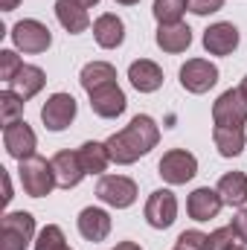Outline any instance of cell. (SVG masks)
Returning a JSON list of instances; mask_svg holds the SVG:
<instances>
[{
	"label": "cell",
	"mask_w": 247,
	"mask_h": 250,
	"mask_svg": "<svg viewBox=\"0 0 247 250\" xmlns=\"http://www.w3.org/2000/svg\"><path fill=\"white\" fill-rule=\"evenodd\" d=\"M157 143H160V128H157V123L148 114H137L123 131H117V134H111L105 140V146L111 151V163H120V166L137 163Z\"/></svg>",
	"instance_id": "1"
},
{
	"label": "cell",
	"mask_w": 247,
	"mask_h": 250,
	"mask_svg": "<svg viewBox=\"0 0 247 250\" xmlns=\"http://www.w3.org/2000/svg\"><path fill=\"white\" fill-rule=\"evenodd\" d=\"M18 178H21V187L29 198H44L50 195L53 189L59 187L56 184V172H53V163L41 154H32L26 160H21L18 166Z\"/></svg>",
	"instance_id": "2"
},
{
	"label": "cell",
	"mask_w": 247,
	"mask_h": 250,
	"mask_svg": "<svg viewBox=\"0 0 247 250\" xmlns=\"http://www.w3.org/2000/svg\"><path fill=\"white\" fill-rule=\"evenodd\" d=\"M35 236L32 212H6L0 221V250H26Z\"/></svg>",
	"instance_id": "3"
},
{
	"label": "cell",
	"mask_w": 247,
	"mask_h": 250,
	"mask_svg": "<svg viewBox=\"0 0 247 250\" xmlns=\"http://www.w3.org/2000/svg\"><path fill=\"white\" fill-rule=\"evenodd\" d=\"M12 44L21 50V53H47L50 44H53V35H50V26H44L41 21L35 18H26V21H18L12 26Z\"/></svg>",
	"instance_id": "4"
},
{
	"label": "cell",
	"mask_w": 247,
	"mask_h": 250,
	"mask_svg": "<svg viewBox=\"0 0 247 250\" xmlns=\"http://www.w3.org/2000/svg\"><path fill=\"white\" fill-rule=\"evenodd\" d=\"M160 178L172 187H181V184H189L195 175H198V157L186 148H172L160 157Z\"/></svg>",
	"instance_id": "5"
},
{
	"label": "cell",
	"mask_w": 247,
	"mask_h": 250,
	"mask_svg": "<svg viewBox=\"0 0 247 250\" xmlns=\"http://www.w3.org/2000/svg\"><path fill=\"white\" fill-rule=\"evenodd\" d=\"M96 198L114 209H128L137 201V184L125 175H102L96 184Z\"/></svg>",
	"instance_id": "6"
},
{
	"label": "cell",
	"mask_w": 247,
	"mask_h": 250,
	"mask_svg": "<svg viewBox=\"0 0 247 250\" xmlns=\"http://www.w3.org/2000/svg\"><path fill=\"white\" fill-rule=\"evenodd\" d=\"M212 120L224 128H245L247 125V99L242 90H224L212 105Z\"/></svg>",
	"instance_id": "7"
},
{
	"label": "cell",
	"mask_w": 247,
	"mask_h": 250,
	"mask_svg": "<svg viewBox=\"0 0 247 250\" xmlns=\"http://www.w3.org/2000/svg\"><path fill=\"white\" fill-rule=\"evenodd\" d=\"M145 221L154 227V230H169L178 218V198L172 189H157L148 195L145 201Z\"/></svg>",
	"instance_id": "8"
},
{
	"label": "cell",
	"mask_w": 247,
	"mask_h": 250,
	"mask_svg": "<svg viewBox=\"0 0 247 250\" xmlns=\"http://www.w3.org/2000/svg\"><path fill=\"white\" fill-rule=\"evenodd\" d=\"M218 82V67L206 59H189L181 67V84L189 93H206Z\"/></svg>",
	"instance_id": "9"
},
{
	"label": "cell",
	"mask_w": 247,
	"mask_h": 250,
	"mask_svg": "<svg viewBox=\"0 0 247 250\" xmlns=\"http://www.w3.org/2000/svg\"><path fill=\"white\" fill-rule=\"evenodd\" d=\"M76 111H79V105L70 93H53L41 108V120L50 131H64L76 120Z\"/></svg>",
	"instance_id": "10"
},
{
	"label": "cell",
	"mask_w": 247,
	"mask_h": 250,
	"mask_svg": "<svg viewBox=\"0 0 247 250\" xmlns=\"http://www.w3.org/2000/svg\"><path fill=\"white\" fill-rule=\"evenodd\" d=\"M3 146H6V154L15 157V160H26L35 154V146H38V137L29 125L23 123H15V125H6L3 128Z\"/></svg>",
	"instance_id": "11"
},
{
	"label": "cell",
	"mask_w": 247,
	"mask_h": 250,
	"mask_svg": "<svg viewBox=\"0 0 247 250\" xmlns=\"http://www.w3.org/2000/svg\"><path fill=\"white\" fill-rule=\"evenodd\" d=\"M239 47V29L230 21H218L204 29V50L209 56H230Z\"/></svg>",
	"instance_id": "12"
},
{
	"label": "cell",
	"mask_w": 247,
	"mask_h": 250,
	"mask_svg": "<svg viewBox=\"0 0 247 250\" xmlns=\"http://www.w3.org/2000/svg\"><path fill=\"white\" fill-rule=\"evenodd\" d=\"M87 96H90L93 114L102 117V120H117L120 114H125V108H128V99H125V93H123L120 84L99 87V90H93V93H87Z\"/></svg>",
	"instance_id": "13"
},
{
	"label": "cell",
	"mask_w": 247,
	"mask_h": 250,
	"mask_svg": "<svg viewBox=\"0 0 247 250\" xmlns=\"http://www.w3.org/2000/svg\"><path fill=\"white\" fill-rule=\"evenodd\" d=\"M221 207H224V201H221L218 189H209V187L195 189V192L186 198V212H189V218H195V221H209V218H215V215L221 212Z\"/></svg>",
	"instance_id": "14"
},
{
	"label": "cell",
	"mask_w": 247,
	"mask_h": 250,
	"mask_svg": "<svg viewBox=\"0 0 247 250\" xmlns=\"http://www.w3.org/2000/svg\"><path fill=\"white\" fill-rule=\"evenodd\" d=\"M53 172H56V184L62 189H73L82 184V178L87 175L84 172V166H82V157H79V151H59L53 160Z\"/></svg>",
	"instance_id": "15"
},
{
	"label": "cell",
	"mask_w": 247,
	"mask_h": 250,
	"mask_svg": "<svg viewBox=\"0 0 247 250\" xmlns=\"http://www.w3.org/2000/svg\"><path fill=\"white\" fill-rule=\"evenodd\" d=\"M76 224H79L82 239H87V242H105L111 236V215L99 207H84L79 212Z\"/></svg>",
	"instance_id": "16"
},
{
	"label": "cell",
	"mask_w": 247,
	"mask_h": 250,
	"mask_svg": "<svg viewBox=\"0 0 247 250\" xmlns=\"http://www.w3.org/2000/svg\"><path fill=\"white\" fill-rule=\"evenodd\" d=\"M93 38L102 50H117L120 44L125 41V23L120 15L114 12H105L93 21Z\"/></svg>",
	"instance_id": "17"
},
{
	"label": "cell",
	"mask_w": 247,
	"mask_h": 250,
	"mask_svg": "<svg viewBox=\"0 0 247 250\" xmlns=\"http://www.w3.org/2000/svg\"><path fill=\"white\" fill-rule=\"evenodd\" d=\"M56 18L70 35H82L90 26L87 6H82L79 0H56Z\"/></svg>",
	"instance_id": "18"
},
{
	"label": "cell",
	"mask_w": 247,
	"mask_h": 250,
	"mask_svg": "<svg viewBox=\"0 0 247 250\" xmlns=\"http://www.w3.org/2000/svg\"><path fill=\"white\" fill-rule=\"evenodd\" d=\"M189 44H192V29L186 26L184 21H178V23H160L157 26V47L163 50V53H186L189 50Z\"/></svg>",
	"instance_id": "19"
},
{
	"label": "cell",
	"mask_w": 247,
	"mask_h": 250,
	"mask_svg": "<svg viewBox=\"0 0 247 250\" xmlns=\"http://www.w3.org/2000/svg\"><path fill=\"white\" fill-rule=\"evenodd\" d=\"M44 84H47L44 70L35 67V64H23V67L18 70V76L9 82V90H15V93L26 102V99H32V96H38V93L44 90Z\"/></svg>",
	"instance_id": "20"
},
{
	"label": "cell",
	"mask_w": 247,
	"mask_h": 250,
	"mask_svg": "<svg viewBox=\"0 0 247 250\" xmlns=\"http://www.w3.org/2000/svg\"><path fill=\"white\" fill-rule=\"evenodd\" d=\"M128 79H131V84L140 93H154L163 84V70H160V64L148 62V59H140V62H134L128 67Z\"/></svg>",
	"instance_id": "21"
},
{
	"label": "cell",
	"mask_w": 247,
	"mask_h": 250,
	"mask_svg": "<svg viewBox=\"0 0 247 250\" xmlns=\"http://www.w3.org/2000/svg\"><path fill=\"white\" fill-rule=\"evenodd\" d=\"M79 82H82V87L87 93H93L99 87H108V84H117V67L108 62H90L82 67Z\"/></svg>",
	"instance_id": "22"
},
{
	"label": "cell",
	"mask_w": 247,
	"mask_h": 250,
	"mask_svg": "<svg viewBox=\"0 0 247 250\" xmlns=\"http://www.w3.org/2000/svg\"><path fill=\"white\" fill-rule=\"evenodd\" d=\"M218 195L227 207H245L247 204V175L245 172H227L218 181Z\"/></svg>",
	"instance_id": "23"
},
{
	"label": "cell",
	"mask_w": 247,
	"mask_h": 250,
	"mask_svg": "<svg viewBox=\"0 0 247 250\" xmlns=\"http://www.w3.org/2000/svg\"><path fill=\"white\" fill-rule=\"evenodd\" d=\"M212 143H215V148H218L221 157H239L245 151V128L215 125L212 128Z\"/></svg>",
	"instance_id": "24"
},
{
	"label": "cell",
	"mask_w": 247,
	"mask_h": 250,
	"mask_svg": "<svg viewBox=\"0 0 247 250\" xmlns=\"http://www.w3.org/2000/svg\"><path fill=\"white\" fill-rule=\"evenodd\" d=\"M79 157H82V166H84L87 175H102V172L108 169V163H111L108 146H105V143H96V140L84 143V146L79 148Z\"/></svg>",
	"instance_id": "25"
},
{
	"label": "cell",
	"mask_w": 247,
	"mask_h": 250,
	"mask_svg": "<svg viewBox=\"0 0 247 250\" xmlns=\"http://www.w3.org/2000/svg\"><path fill=\"white\" fill-rule=\"evenodd\" d=\"M23 105H26V102H23L15 90H3V93H0V123H3V128L23 120Z\"/></svg>",
	"instance_id": "26"
},
{
	"label": "cell",
	"mask_w": 247,
	"mask_h": 250,
	"mask_svg": "<svg viewBox=\"0 0 247 250\" xmlns=\"http://www.w3.org/2000/svg\"><path fill=\"white\" fill-rule=\"evenodd\" d=\"M186 9V0H154V18L160 23H178Z\"/></svg>",
	"instance_id": "27"
},
{
	"label": "cell",
	"mask_w": 247,
	"mask_h": 250,
	"mask_svg": "<svg viewBox=\"0 0 247 250\" xmlns=\"http://www.w3.org/2000/svg\"><path fill=\"white\" fill-rule=\"evenodd\" d=\"M64 245H67V242H64L62 227H59V224H47V227L38 233L32 250H59V248H64Z\"/></svg>",
	"instance_id": "28"
},
{
	"label": "cell",
	"mask_w": 247,
	"mask_h": 250,
	"mask_svg": "<svg viewBox=\"0 0 247 250\" xmlns=\"http://www.w3.org/2000/svg\"><path fill=\"white\" fill-rule=\"evenodd\" d=\"M175 248L181 250H209V236L201 233V230H184L178 236V245Z\"/></svg>",
	"instance_id": "29"
},
{
	"label": "cell",
	"mask_w": 247,
	"mask_h": 250,
	"mask_svg": "<svg viewBox=\"0 0 247 250\" xmlns=\"http://www.w3.org/2000/svg\"><path fill=\"white\" fill-rule=\"evenodd\" d=\"M21 67H23V62L18 59V53H12V50H0V79H3V82H12V79L18 76Z\"/></svg>",
	"instance_id": "30"
},
{
	"label": "cell",
	"mask_w": 247,
	"mask_h": 250,
	"mask_svg": "<svg viewBox=\"0 0 247 250\" xmlns=\"http://www.w3.org/2000/svg\"><path fill=\"white\" fill-rule=\"evenodd\" d=\"M236 242H239V236H236L233 224L230 227H218L215 233H209V250H227V248H233Z\"/></svg>",
	"instance_id": "31"
},
{
	"label": "cell",
	"mask_w": 247,
	"mask_h": 250,
	"mask_svg": "<svg viewBox=\"0 0 247 250\" xmlns=\"http://www.w3.org/2000/svg\"><path fill=\"white\" fill-rule=\"evenodd\" d=\"M186 6H189V12L192 15H212V12H218V9H224V0H186Z\"/></svg>",
	"instance_id": "32"
},
{
	"label": "cell",
	"mask_w": 247,
	"mask_h": 250,
	"mask_svg": "<svg viewBox=\"0 0 247 250\" xmlns=\"http://www.w3.org/2000/svg\"><path fill=\"white\" fill-rule=\"evenodd\" d=\"M233 230H236L239 242H245L247 245V207H242V209L233 215Z\"/></svg>",
	"instance_id": "33"
},
{
	"label": "cell",
	"mask_w": 247,
	"mask_h": 250,
	"mask_svg": "<svg viewBox=\"0 0 247 250\" xmlns=\"http://www.w3.org/2000/svg\"><path fill=\"white\" fill-rule=\"evenodd\" d=\"M3 187H6V192H3V204H9V201H12V184H9V175H6V169H3Z\"/></svg>",
	"instance_id": "34"
},
{
	"label": "cell",
	"mask_w": 247,
	"mask_h": 250,
	"mask_svg": "<svg viewBox=\"0 0 247 250\" xmlns=\"http://www.w3.org/2000/svg\"><path fill=\"white\" fill-rule=\"evenodd\" d=\"M114 250H143V248H140L137 242H120V245H117Z\"/></svg>",
	"instance_id": "35"
},
{
	"label": "cell",
	"mask_w": 247,
	"mask_h": 250,
	"mask_svg": "<svg viewBox=\"0 0 247 250\" xmlns=\"http://www.w3.org/2000/svg\"><path fill=\"white\" fill-rule=\"evenodd\" d=\"M18 3H21V0H0V9H3V12H12Z\"/></svg>",
	"instance_id": "36"
},
{
	"label": "cell",
	"mask_w": 247,
	"mask_h": 250,
	"mask_svg": "<svg viewBox=\"0 0 247 250\" xmlns=\"http://www.w3.org/2000/svg\"><path fill=\"white\" fill-rule=\"evenodd\" d=\"M239 90L245 93V99H247V76H245V79H242V87H239Z\"/></svg>",
	"instance_id": "37"
},
{
	"label": "cell",
	"mask_w": 247,
	"mask_h": 250,
	"mask_svg": "<svg viewBox=\"0 0 247 250\" xmlns=\"http://www.w3.org/2000/svg\"><path fill=\"white\" fill-rule=\"evenodd\" d=\"M117 3H123V6H137L140 0H117Z\"/></svg>",
	"instance_id": "38"
},
{
	"label": "cell",
	"mask_w": 247,
	"mask_h": 250,
	"mask_svg": "<svg viewBox=\"0 0 247 250\" xmlns=\"http://www.w3.org/2000/svg\"><path fill=\"white\" fill-rule=\"evenodd\" d=\"M79 3H82V6H96L99 0H79Z\"/></svg>",
	"instance_id": "39"
},
{
	"label": "cell",
	"mask_w": 247,
	"mask_h": 250,
	"mask_svg": "<svg viewBox=\"0 0 247 250\" xmlns=\"http://www.w3.org/2000/svg\"><path fill=\"white\" fill-rule=\"evenodd\" d=\"M227 250H247V248H242V245H233V248H227Z\"/></svg>",
	"instance_id": "40"
},
{
	"label": "cell",
	"mask_w": 247,
	"mask_h": 250,
	"mask_svg": "<svg viewBox=\"0 0 247 250\" xmlns=\"http://www.w3.org/2000/svg\"><path fill=\"white\" fill-rule=\"evenodd\" d=\"M59 250H73V248H67V245H64V248H59Z\"/></svg>",
	"instance_id": "41"
},
{
	"label": "cell",
	"mask_w": 247,
	"mask_h": 250,
	"mask_svg": "<svg viewBox=\"0 0 247 250\" xmlns=\"http://www.w3.org/2000/svg\"><path fill=\"white\" fill-rule=\"evenodd\" d=\"M175 250H181V248H175Z\"/></svg>",
	"instance_id": "42"
}]
</instances>
